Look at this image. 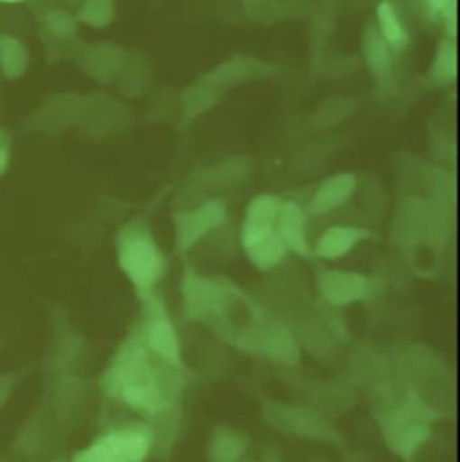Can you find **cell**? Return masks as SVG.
Segmentation results:
<instances>
[{
  "label": "cell",
  "mask_w": 460,
  "mask_h": 462,
  "mask_svg": "<svg viewBox=\"0 0 460 462\" xmlns=\"http://www.w3.org/2000/svg\"><path fill=\"white\" fill-rule=\"evenodd\" d=\"M261 462H282V459H281V454L277 450H266Z\"/></svg>",
  "instance_id": "obj_31"
},
{
  "label": "cell",
  "mask_w": 460,
  "mask_h": 462,
  "mask_svg": "<svg viewBox=\"0 0 460 462\" xmlns=\"http://www.w3.org/2000/svg\"><path fill=\"white\" fill-rule=\"evenodd\" d=\"M423 7L427 11V14L439 22H446L450 25H454L455 20V0H421Z\"/></svg>",
  "instance_id": "obj_28"
},
{
  "label": "cell",
  "mask_w": 460,
  "mask_h": 462,
  "mask_svg": "<svg viewBox=\"0 0 460 462\" xmlns=\"http://www.w3.org/2000/svg\"><path fill=\"white\" fill-rule=\"evenodd\" d=\"M351 371L354 374V378L362 383H369V385H378L383 383L385 378L389 376V362L373 351H365V349H358L353 358H351Z\"/></svg>",
  "instance_id": "obj_21"
},
{
  "label": "cell",
  "mask_w": 460,
  "mask_h": 462,
  "mask_svg": "<svg viewBox=\"0 0 460 462\" xmlns=\"http://www.w3.org/2000/svg\"><path fill=\"white\" fill-rule=\"evenodd\" d=\"M378 32L380 36L383 38V42L389 45L391 51H403L410 38H409V32L400 18V14L396 13L394 5L391 2H382L378 5Z\"/></svg>",
  "instance_id": "obj_19"
},
{
  "label": "cell",
  "mask_w": 460,
  "mask_h": 462,
  "mask_svg": "<svg viewBox=\"0 0 460 462\" xmlns=\"http://www.w3.org/2000/svg\"><path fill=\"white\" fill-rule=\"evenodd\" d=\"M227 218V208L222 200H209L191 211L175 213V245L180 252L189 250L204 236L218 229Z\"/></svg>",
  "instance_id": "obj_9"
},
{
  "label": "cell",
  "mask_w": 460,
  "mask_h": 462,
  "mask_svg": "<svg viewBox=\"0 0 460 462\" xmlns=\"http://www.w3.org/2000/svg\"><path fill=\"white\" fill-rule=\"evenodd\" d=\"M29 65V54L25 47L11 38V36H0V69L2 72L14 79L20 78Z\"/></svg>",
  "instance_id": "obj_24"
},
{
  "label": "cell",
  "mask_w": 460,
  "mask_h": 462,
  "mask_svg": "<svg viewBox=\"0 0 460 462\" xmlns=\"http://www.w3.org/2000/svg\"><path fill=\"white\" fill-rule=\"evenodd\" d=\"M262 420L282 434L318 443H336L338 434L331 423L313 407L286 405L275 400H262Z\"/></svg>",
  "instance_id": "obj_6"
},
{
  "label": "cell",
  "mask_w": 460,
  "mask_h": 462,
  "mask_svg": "<svg viewBox=\"0 0 460 462\" xmlns=\"http://www.w3.org/2000/svg\"><path fill=\"white\" fill-rule=\"evenodd\" d=\"M275 231L284 243L286 250L302 257L309 255V246L306 239V217L297 204L282 202L275 220Z\"/></svg>",
  "instance_id": "obj_14"
},
{
  "label": "cell",
  "mask_w": 460,
  "mask_h": 462,
  "mask_svg": "<svg viewBox=\"0 0 460 462\" xmlns=\"http://www.w3.org/2000/svg\"><path fill=\"white\" fill-rule=\"evenodd\" d=\"M356 189V177L353 173H338L329 179H326L320 188L317 189L315 197L309 202L308 213L311 217H322L327 215L344 204L349 202V199L354 195Z\"/></svg>",
  "instance_id": "obj_13"
},
{
  "label": "cell",
  "mask_w": 460,
  "mask_h": 462,
  "mask_svg": "<svg viewBox=\"0 0 460 462\" xmlns=\"http://www.w3.org/2000/svg\"><path fill=\"white\" fill-rule=\"evenodd\" d=\"M317 288L327 306L342 308L365 300L373 291V282L358 272L324 270L317 277Z\"/></svg>",
  "instance_id": "obj_10"
},
{
  "label": "cell",
  "mask_w": 460,
  "mask_h": 462,
  "mask_svg": "<svg viewBox=\"0 0 460 462\" xmlns=\"http://www.w3.org/2000/svg\"><path fill=\"white\" fill-rule=\"evenodd\" d=\"M455 69H457L455 43L446 40V42L441 43V47L437 51V56H436V61H434V67H432L434 79L439 81V83H446V81L454 79Z\"/></svg>",
  "instance_id": "obj_26"
},
{
  "label": "cell",
  "mask_w": 460,
  "mask_h": 462,
  "mask_svg": "<svg viewBox=\"0 0 460 462\" xmlns=\"http://www.w3.org/2000/svg\"><path fill=\"white\" fill-rule=\"evenodd\" d=\"M0 2H4V4H16V2H22V0H0Z\"/></svg>",
  "instance_id": "obj_32"
},
{
  "label": "cell",
  "mask_w": 460,
  "mask_h": 462,
  "mask_svg": "<svg viewBox=\"0 0 460 462\" xmlns=\"http://www.w3.org/2000/svg\"><path fill=\"white\" fill-rule=\"evenodd\" d=\"M45 23H47V29L58 38L70 36L76 31V20L65 11H52L47 16Z\"/></svg>",
  "instance_id": "obj_29"
},
{
  "label": "cell",
  "mask_w": 460,
  "mask_h": 462,
  "mask_svg": "<svg viewBox=\"0 0 460 462\" xmlns=\"http://www.w3.org/2000/svg\"><path fill=\"white\" fill-rule=\"evenodd\" d=\"M150 421L152 425H148V429L152 434V450H155L161 459H168L180 432V411L175 405L164 407L150 416Z\"/></svg>",
  "instance_id": "obj_16"
},
{
  "label": "cell",
  "mask_w": 460,
  "mask_h": 462,
  "mask_svg": "<svg viewBox=\"0 0 460 462\" xmlns=\"http://www.w3.org/2000/svg\"><path fill=\"white\" fill-rule=\"evenodd\" d=\"M2 143H4V134L0 132V146H2Z\"/></svg>",
  "instance_id": "obj_33"
},
{
  "label": "cell",
  "mask_w": 460,
  "mask_h": 462,
  "mask_svg": "<svg viewBox=\"0 0 460 462\" xmlns=\"http://www.w3.org/2000/svg\"><path fill=\"white\" fill-rule=\"evenodd\" d=\"M437 411L418 393L409 391L401 405L383 412L378 421L389 450L403 461L412 462L418 450L428 441Z\"/></svg>",
  "instance_id": "obj_3"
},
{
  "label": "cell",
  "mask_w": 460,
  "mask_h": 462,
  "mask_svg": "<svg viewBox=\"0 0 460 462\" xmlns=\"http://www.w3.org/2000/svg\"><path fill=\"white\" fill-rule=\"evenodd\" d=\"M99 439L123 462H143L152 452V434L148 425L123 427Z\"/></svg>",
  "instance_id": "obj_12"
},
{
  "label": "cell",
  "mask_w": 460,
  "mask_h": 462,
  "mask_svg": "<svg viewBox=\"0 0 460 462\" xmlns=\"http://www.w3.org/2000/svg\"><path fill=\"white\" fill-rule=\"evenodd\" d=\"M281 206L282 200L275 195H259L248 204L241 226L243 248H248L275 232V220Z\"/></svg>",
  "instance_id": "obj_11"
},
{
  "label": "cell",
  "mask_w": 460,
  "mask_h": 462,
  "mask_svg": "<svg viewBox=\"0 0 460 462\" xmlns=\"http://www.w3.org/2000/svg\"><path fill=\"white\" fill-rule=\"evenodd\" d=\"M72 462H123L101 439L94 441L85 450H79Z\"/></svg>",
  "instance_id": "obj_27"
},
{
  "label": "cell",
  "mask_w": 460,
  "mask_h": 462,
  "mask_svg": "<svg viewBox=\"0 0 460 462\" xmlns=\"http://www.w3.org/2000/svg\"><path fill=\"white\" fill-rule=\"evenodd\" d=\"M250 447V436L243 430L222 427L218 429L207 445L209 462H243Z\"/></svg>",
  "instance_id": "obj_17"
},
{
  "label": "cell",
  "mask_w": 460,
  "mask_h": 462,
  "mask_svg": "<svg viewBox=\"0 0 460 462\" xmlns=\"http://www.w3.org/2000/svg\"><path fill=\"white\" fill-rule=\"evenodd\" d=\"M101 385L108 396L124 402L146 418L168 407L161 394L157 367L148 360L146 346L139 335L128 337L119 347L101 378Z\"/></svg>",
  "instance_id": "obj_1"
},
{
  "label": "cell",
  "mask_w": 460,
  "mask_h": 462,
  "mask_svg": "<svg viewBox=\"0 0 460 462\" xmlns=\"http://www.w3.org/2000/svg\"><path fill=\"white\" fill-rule=\"evenodd\" d=\"M439 231V218L432 204L421 199H409L403 202L392 237L405 248H414L430 243Z\"/></svg>",
  "instance_id": "obj_8"
},
{
  "label": "cell",
  "mask_w": 460,
  "mask_h": 462,
  "mask_svg": "<svg viewBox=\"0 0 460 462\" xmlns=\"http://www.w3.org/2000/svg\"><path fill=\"white\" fill-rule=\"evenodd\" d=\"M65 2H76V0H65Z\"/></svg>",
  "instance_id": "obj_34"
},
{
  "label": "cell",
  "mask_w": 460,
  "mask_h": 462,
  "mask_svg": "<svg viewBox=\"0 0 460 462\" xmlns=\"http://www.w3.org/2000/svg\"><path fill=\"white\" fill-rule=\"evenodd\" d=\"M363 51H365V60L367 65L373 72V76L376 78L378 85L382 88H387L394 85V78H392V61H391V49L389 45L383 42V38L380 36L376 27H369L367 34H365V42H363Z\"/></svg>",
  "instance_id": "obj_18"
},
{
  "label": "cell",
  "mask_w": 460,
  "mask_h": 462,
  "mask_svg": "<svg viewBox=\"0 0 460 462\" xmlns=\"http://www.w3.org/2000/svg\"><path fill=\"white\" fill-rule=\"evenodd\" d=\"M286 252L288 250H286L284 243L281 241L277 231L271 232L270 236H266L261 241L253 243L252 246L244 248L246 257L259 270H271V268H275L284 259Z\"/></svg>",
  "instance_id": "obj_22"
},
{
  "label": "cell",
  "mask_w": 460,
  "mask_h": 462,
  "mask_svg": "<svg viewBox=\"0 0 460 462\" xmlns=\"http://www.w3.org/2000/svg\"><path fill=\"white\" fill-rule=\"evenodd\" d=\"M78 18L94 27H105L114 18V0H85Z\"/></svg>",
  "instance_id": "obj_25"
},
{
  "label": "cell",
  "mask_w": 460,
  "mask_h": 462,
  "mask_svg": "<svg viewBox=\"0 0 460 462\" xmlns=\"http://www.w3.org/2000/svg\"><path fill=\"white\" fill-rule=\"evenodd\" d=\"M407 373L414 382H430L439 374L441 362L436 356L434 349L414 347L405 358Z\"/></svg>",
  "instance_id": "obj_23"
},
{
  "label": "cell",
  "mask_w": 460,
  "mask_h": 462,
  "mask_svg": "<svg viewBox=\"0 0 460 462\" xmlns=\"http://www.w3.org/2000/svg\"><path fill=\"white\" fill-rule=\"evenodd\" d=\"M146 349L153 351L164 362L182 367V351L177 329L161 299L155 295L144 299L143 329L139 333Z\"/></svg>",
  "instance_id": "obj_7"
},
{
  "label": "cell",
  "mask_w": 460,
  "mask_h": 462,
  "mask_svg": "<svg viewBox=\"0 0 460 462\" xmlns=\"http://www.w3.org/2000/svg\"><path fill=\"white\" fill-rule=\"evenodd\" d=\"M232 344L282 365H295L300 360V344L293 331L282 324L262 320L259 315L248 326L235 331Z\"/></svg>",
  "instance_id": "obj_5"
},
{
  "label": "cell",
  "mask_w": 460,
  "mask_h": 462,
  "mask_svg": "<svg viewBox=\"0 0 460 462\" xmlns=\"http://www.w3.org/2000/svg\"><path fill=\"white\" fill-rule=\"evenodd\" d=\"M9 166V148L7 146H0V175H4V171Z\"/></svg>",
  "instance_id": "obj_30"
},
{
  "label": "cell",
  "mask_w": 460,
  "mask_h": 462,
  "mask_svg": "<svg viewBox=\"0 0 460 462\" xmlns=\"http://www.w3.org/2000/svg\"><path fill=\"white\" fill-rule=\"evenodd\" d=\"M315 405L320 407L317 409L318 412H327V414H342L349 411L354 403V394L347 383L342 382H329L322 383L315 389L313 393Z\"/></svg>",
  "instance_id": "obj_20"
},
{
  "label": "cell",
  "mask_w": 460,
  "mask_h": 462,
  "mask_svg": "<svg viewBox=\"0 0 460 462\" xmlns=\"http://www.w3.org/2000/svg\"><path fill=\"white\" fill-rule=\"evenodd\" d=\"M117 263L139 297L144 300L153 295L164 272V255L144 224L133 222L119 232Z\"/></svg>",
  "instance_id": "obj_4"
},
{
  "label": "cell",
  "mask_w": 460,
  "mask_h": 462,
  "mask_svg": "<svg viewBox=\"0 0 460 462\" xmlns=\"http://www.w3.org/2000/svg\"><path fill=\"white\" fill-rule=\"evenodd\" d=\"M373 237V232L362 227L336 226L324 232L315 246V254L322 259L333 261L347 255L358 243Z\"/></svg>",
  "instance_id": "obj_15"
},
{
  "label": "cell",
  "mask_w": 460,
  "mask_h": 462,
  "mask_svg": "<svg viewBox=\"0 0 460 462\" xmlns=\"http://www.w3.org/2000/svg\"><path fill=\"white\" fill-rule=\"evenodd\" d=\"M244 299L243 291L224 277L186 272L182 279V313L193 322L209 324L229 338V311Z\"/></svg>",
  "instance_id": "obj_2"
}]
</instances>
